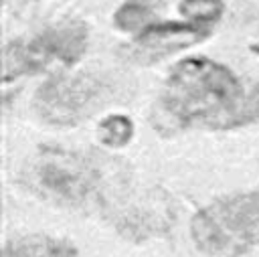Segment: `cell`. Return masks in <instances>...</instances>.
Masks as SVG:
<instances>
[{"instance_id": "cell-4", "label": "cell", "mask_w": 259, "mask_h": 257, "mask_svg": "<svg viewBox=\"0 0 259 257\" xmlns=\"http://www.w3.org/2000/svg\"><path fill=\"white\" fill-rule=\"evenodd\" d=\"M87 26L79 20H63L45 28L26 40H14L4 49V71L6 83L22 75H34L47 71L53 65L71 67L87 49Z\"/></svg>"}, {"instance_id": "cell-8", "label": "cell", "mask_w": 259, "mask_h": 257, "mask_svg": "<svg viewBox=\"0 0 259 257\" xmlns=\"http://www.w3.org/2000/svg\"><path fill=\"white\" fill-rule=\"evenodd\" d=\"M2 253L4 257H77L79 249L71 239L30 233L6 241Z\"/></svg>"}, {"instance_id": "cell-11", "label": "cell", "mask_w": 259, "mask_h": 257, "mask_svg": "<svg viewBox=\"0 0 259 257\" xmlns=\"http://www.w3.org/2000/svg\"><path fill=\"white\" fill-rule=\"evenodd\" d=\"M178 12L188 22L208 26L223 16L225 2L223 0H182L178 4Z\"/></svg>"}, {"instance_id": "cell-1", "label": "cell", "mask_w": 259, "mask_h": 257, "mask_svg": "<svg viewBox=\"0 0 259 257\" xmlns=\"http://www.w3.org/2000/svg\"><path fill=\"white\" fill-rule=\"evenodd\" d=\"M245 89L237 75L208 57H188L172 67L154 109L158 130H180L192 121L231 127L243 107Z\"/></svg>"}, {"instance_id": "cell-7", "label": "cell", "mask_w": 259, "mask_h": 257, "mask_svg": "<svg viewBox=\"0 0 259 257\" xmlns=\"http://www.w3.org/2000/svg\"><path fill=\"white\" fill-rule=\"evenodd\" d=\"M113 223L125 239L144 241L156 235H164L174 223V212L164 196L144 194L121 206Z\"/></svg>"}, {"instance_id": "cell-2", "label": "cell", "mask_w": 259, "mask_h": 257, "mask_svg": "<svg viewBox=\"0 0 259 257\" xmlns=\"http://www.w3.org/2000/svg\"><path fill=\"white\" fill-rule=\"evenodd\" d=\"M194 247L208 257H241L259 245V188L219 196L190 221Z\"/></svg>"}, {"instance_id": "cell-3", "label": "cell", "mask_w": 259, "mask_h": 257, "mask_svg": "<svg viewBox=\"0 0 259 257\" xmlns=\"http://www.w3.org/2000/svg\"><path fill=\"white\" fill-rule=\"evenodd\" d=\"M24 180L38 194L67 206H81L101 188V172L87 156L61 148H42L28 162Z\"/></svg>"}, {"instance_id": "cell-10", "label": "cell", "mask_w": 259, "mask_h": 257, "mask_svg": "<svg viewBox=\"0 0 259 257\" xmlns=\"http://www.w3.org/2000/svg\"><path fill=\"white\" fill-rule=\"evenodd\" d=\"M134 119L125 113H109L97 125V140L107 148H123L134 140Z\"/></svg>"}, {"instance_id": "cell-5", "label": "cell", "mask_w": 259, "mask_h": 257, "mask_svg": "<svg viewBox=\"0 0 259 257\" xmlns=\"http://www.w3.org/2000/svg\"><path fill=\"white\" fill-rule=\"evenodd\" d=\"M105 83L91 73H55L34 93V111L51 125H75L103 99Z\"/></svg>"}, {"instance_id": "cell-6", "label": "cell", "mask_w": 259, "mask_h": 257, "mask_svg": "<svg viewBox=\"0 0 259 257\" xmlns=\"http://www.w3.org/2000/svg\"><path fill=\"white\" fill-rule=\"evenodd\" d=\"M208 34V26H200L188 20L156 22L134 36L132 45L127 47V57L138 63H156L176 51L202 42Z\"/></svg>"}, {"instance_id": "cell-9", "label": "cell", "mask_w": 259, "mask_h": 257, "mask_svg": "<svg viewBox=\"0 0 259 257\" xmlns=\"http://www.w3.org/2000/svg\"><path fill=\"white\" fill-rule=\"evenodd\" d=\"M162 6V0H125L113 14L115 28L132 34H140L148 26L156 24V14Z\"/></svg>"}]
</instances>
